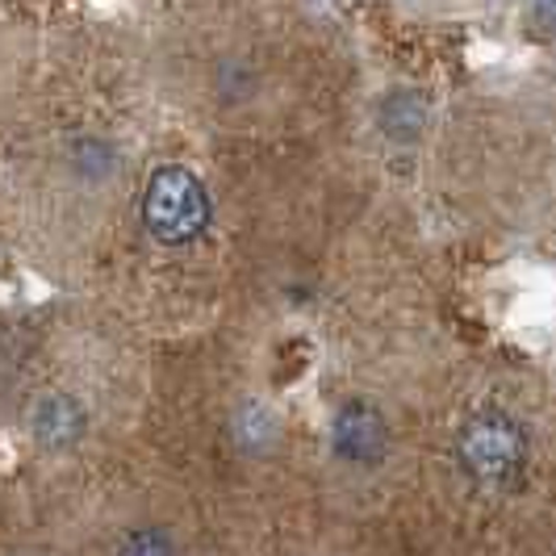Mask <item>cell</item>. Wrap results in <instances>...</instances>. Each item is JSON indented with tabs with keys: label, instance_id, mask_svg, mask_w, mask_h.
Segmentation results:
<instances>
[{
	"label": "cell",
	"instance_id": "6da1fadb",
	"mask_svg": "<svg viewBox=\"0 0 556 556\" xmlns=\"http://www.w3.org/2000/svg\"><path fill=\"white\" fill-rule=\"evenodd\" d=\"M142 223L167 248H185V243L201 239L210 226L205 185L180 164L155 167V176L147 180V193H142Z\"/></svg>",
	"mask_w": 556,
	"mask_h": 556
},
{
	"label": "cell",
	"instance_id": "7a4b0ae2",
	"mask_svg": "<svg viewBox=\"0 0 556 556\" xmlns=\"http://www.w3.org/2000/svg\"><path fill=\"white\" fill-rule=\"evenodd\" d=\"M523 456H528L523 427L510 415H502V410H481L460 431V465L477 481H490V485L510 481L523 469Z\"/></svg>",
	"mask_w": 556,
	"mask_h": 556
},
{
	"label": "cell",
	"instance_id": "52a82bcc",
	"mask_svg": "<svg viewBox=\"0 0 556 556\" xmlns=\"http://www.w3.org/2000/svg\"><path fill=\"white\" fill-rule=\"evenodd\" d=\"M76 164H80L84 176H110V167H113V151L105 147V142H80L76 147Z\"/></svg>",
	"mask_w": 556,
	"mask_h": 556
},
{
	"label": "cell",
	"instance_id": "8992f818",
	"mask_svg": "<svg viewBox=\"0 0 556 556\" xmlns=\"http://www.w3.org/2000/svg\"><path fill=\"white\" fill-rule=\"evenodd\" d=\"M422 122V105L418 97H390L386 101V126H390L397 139H410Z\"/></svg>",
	"mask_w": 556,
	"mask_h": 556
},
{
	"label": "cell",
	"instance_id": "277c9868",
	"mask_svg": "<svg viewBox=\"0 0 556 556\" xmlns=\"http://www.w3.org/2000/svg\"><path fill=\"white\" fill-rule=\"evenodd\" d=\"M334 447L348 460H377L386 452V422L372 406L352 402L334 418Z\"/></svg>",
	"mask_w": 556,
	"mask_h": 556
},
{
	"label": "cell",
	"instance_id": "3957f363",
	"mask_svg": "<svg viewBox=\"0 0 556 556\" xmlns=\"http://www.w3.org/2000/svg\"><path fill=\"white\" fill-rule=\"evenodd\" d=\"M29 431L34 440L51 452H67V447L80 444L84 435V406L67 393H47L34 402L29 410Z\"/></svg>",
	"mask_w": 556,
	"mask_h": 556
},
{
	"label": "cell",
	"instance_id": "5b68a950",
	"mask_svg": "<svg viewBox=\"0 0 556 556\" xmlns=\"http://www.w3.org/2000/svg\"><path fill=\"white\" fill-rule=\"evenodd\" d=\"M117 556H176V544H172V535H167V531L139 528L122 540Z\"/></svg>",
	"mask_w": 556,
	"mask_h": 556
}]
</instances>
